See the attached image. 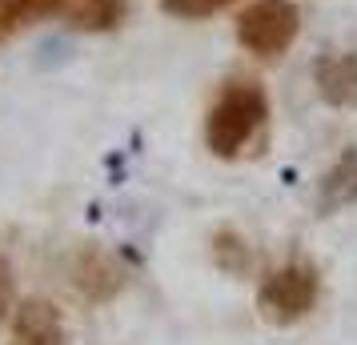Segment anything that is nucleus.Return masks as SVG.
I'll return each instance as SVG.
<instances>
[{"mask_svg":"<svg viewBox=\"0 0 357 345\" xmlns=\"http://www.w3.org/2000/svg\"><path fill=\"white\" fill-rule=\"evenodd\" d=\"M8 345H68V329L61 309L49 297H29L13 313V342Z\"/></svg>","mask_w":357,"mask_h":345,"instance_id":"39448f33","label":"nucleus"},{"mask_svg":"<svg viewBox=\"0 0 357 345\" xmlns=\"http://www.w3.org/2000/svg\"><path fill=\"white\" fill-rule=\"evenodd\" d=\"M213 253H217V265L225 269V273H233V277H241V273H249V245H245L237 233H217L213 237Z\"/></svg>","mask_w":357,"mask_h":345,"instance_id":"1a4fd4ad","label":"nucleus"},{"mask_svg":"<svg viewBox=\"0 0 357 345\" xmlns=\"http://www.w3.org/2000/svg\"><path fill=\"white\" fill-rule=\"evenodd\" d=\"M56 13L89 33H109L125 20V0H61Z\"/></svg>","mask_w":357,"mask_h":345,"instance_id":"6e6552de","label":"nucleus"},{"mask_svg":"<svg viewBox=\"0 0 357 345\" xmlns=\"http://www.w3.org/2000/svg\"><path fill=\"white\" fill-rule=\"evenodd\" d=\"M17 309V269L8 261V253L0 249V317Z\"/></svg>","mask_w":357,"mask_h":345,"instance_id":"9b49d317","label":"nucleus"},{"mask_svg":"<svg viewBox=\"0 0 357 345\" xmlns=\"http://www.w3.org/2000/svg\"><path fill=\"white\" fill-rule=\"evenodd\" d=\"M317 97L333 109H357V49L321 52L313 61Z\"/></svg>","mask_w":357,"mask_h":345,"instance_id":"20e7f679","label":"nucleus"},{"mask_svg":"<svg viewBox=\"0 0 357 345\" xmlns=\"http://www.w3.org/2000/svg\"><path fill=\"white\" fill-rule=\"evenodd\" d=\"M301 33V8L293 0H253L237 17V40L253 56H281Z\"/></svg>","mask_w":357,"mask_h":345,"instance_id":"7ed1b4c3","label":"nucleus"},{"mask_svg":"<svg viewBox=\"0 0 357 345\" xmlns=\"http://www.w3.org/2000/svg\"><path fill=\"white\" fill-rule=\"evenodd\" d=\"M225 4H233V0H161L165 13H169V17H181V20L213 17V13H221Z\"/></svg>","mask_w":357,"mask_h":345,"instance_id":"9d476101","label":"nucleus"},{"mask_svg":"<svg viewBox=\"0 0 357 345\" xmlns=\"http://www.w3.org/2000/svg\"><path fill=\"white\" fill-rule=\"evenodd\" d=\"M349 205H357V148H341V157L317 181V213L333 217Z\"/></svg>","mask_w":357,"mask_h":345,"instance_id":"0eeeda50","label":"nucleus"},{"mask_svg":"<svg viewBox=\"0 0 357 345\" xmlns=\"http://www.w3.org/2000/svg\"><path fill=\"white\" fill-rule=\"evenodd\" d=\"M265 116H269V100L257 84H233L205 116V145L217 157H237L249 145V137L265 125Z\"/></svg>","mask_w":357,"mask_h":345,"instance_id":"f257e3e1","label":"nucleus"},{"mask_svg":"<svg viewBox=\"0 0 357 345\" xmlns=\"http://www.w3.org/2000/svg\"><path fill=\"white\" fill-rule=\"evenodd\" d=\"M73 281H77V289H81L84 301L105 305V301H113V297L121 293V285H125V269H121L116 257H109L105 249H84L81 257H77Z\"/></svg>","mask_w":357,"mask_h":345,"instance_id":"423d86ee","label":"nucleus"},{"mask_svg":"<svg viewBox=\"0 0 357 345\" xmlns=\"http://www.w3.org/2000/svg\"><path fill=\"white\" fill-rule=\"evenodd\" d=\"M20 20H29V8H24V0H0V40L13 33Z\"/></svg>","mask_w":357,"mask_h":345,"instance_id":"f8f14e48","label":"nucleus"},{"mask_svg":"<svg viewBox=\"0 0 357 345\" xmlns=\"http://www.w3.org/2000/svg\"><path fill=\"white\" fill-rule=\"evenodd\" d=\"M321 293V277L309 261H289L273 269L257 289V309L269 325H293L301 321Z\"/></svg>","mask_w":357,"mask_h":345,"instance_id":"f03ea898","label":"nucleus"}]
</instances>
